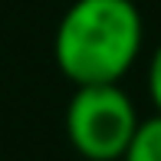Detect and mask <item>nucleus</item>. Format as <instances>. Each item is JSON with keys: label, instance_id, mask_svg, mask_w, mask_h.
I'll return each instance as SVG.
<instances>
[{"label": "nucleus", "instance_id": "1", "mask_svg": "<svg viewBox=\"0 0 161 161\" xmlns=\"http://www.w3.org/2000/svg\"><path fill=\"white\" fill-rule=\"evenodd\" d=\"M142 49V17L131 0H76L56 33V63L72 82H119Z\"/></svg>", "mask_w": 161, "mask_h": 161}, {"label": "nucleus", "instance_id": "2", "mask_svg": "<svg viewBox=\"0 0 161 161\" xmlns=\"http://www.w3.org/2000/svg\"><path fill=\"white\" fill-rule=\"evenodd\" d=\"M138 128L135 105L115 82L79 86L66 112V131L76 151L89 161H115L125 155Z\"/></svg>", "mask_w": 161, "mask_h": 161}, {"label": "nucleus", "instance_id": "3", "mask_svg": "<svg viewBox=\"0 0 161 161\" xmlns=\"http://www.w3.org/2000/svg\"><path fill=\"white\" fill-rule=\"evenodd\" d=\"M122 161H161V112L148 122H138Z\"/></svg>", "mask_w": 161, "mask_h": 161}, {"label": "nucleus", "instance_id": "4", "mask_svg": "<svg viewBox=\"0 0 161 161\" xmlns=\"http://www.w3.org/2000/svg\"><path fill=\"white\" fill-rule=\"evenodd\" d=\"M148 89H151V99H155V108L161 112V46L155 49L151 66H148Z\"/></svg>", "mask_w": 161, "mask_h": 161}]
</instances>
